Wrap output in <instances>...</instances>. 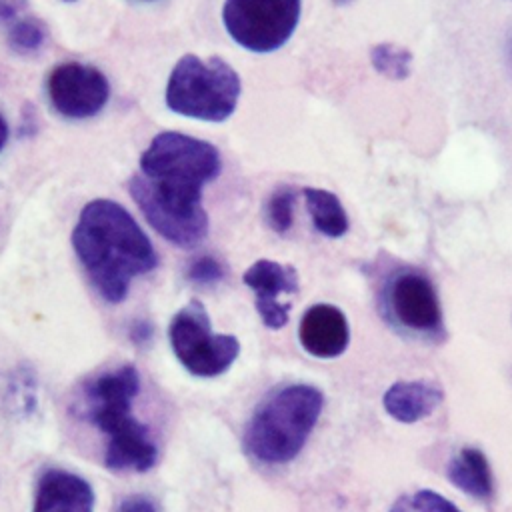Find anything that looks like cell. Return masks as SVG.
<instances>
[{
  "instance_id": "6da1fadb",
  "label": "cell",
  "mask_w": 512,
  "mask_h": 512,
  "mask_svg": "<svg viewBox=\"0 0 512 512\" xmlns=\"http://www.w3.org/2000/svg\"><path fill=\"white\" fill-rule=\"evenodd\" d=\"M222 170L214 144L182 134L160 132L140 156V174L128 192L146 222L180 248L198 246L208 234V214L200 204L202 188Z\"/></svg>"
},
{
  "instance_id": "7a4b0ae2",
  "label": "cell",
  "mask_w": 512,
  "mask_h": 512,
  "mask_svg": "<svg viewBox=\"0 0 512 512\" xmlns=\"http://www.w3.org/2000/svg\"><path fill=\"white\" fill-rule=\"evenodd\" d=\"M72 246L92 286L110 304L122 302L130 282L158 264L140 224L122 204L108 198H96L80 210Z\"/></svg>"
},
{
  "instance_id": "3957f363",
  "label": "cell",
  "mask_w": 512,
  "mask_h": 512,
  "mask_svg": "<svg viewBox=\"0 0 512 512\" xmlns=\"http://www.w3.org/2000/svg\"><path fill=\"white\" fill-rule=\"evenodd\" d=\"M140 392V374L132 364L102 372L84 386V416L108 436L104 464L120 472H146L158 450L148 428L132 416Z\"/></svg>"
},
{
  "instance_id": "277c9868",
  "label": "cell",
  "mask_w": 512,
  "mask_h": 512,
  "mask_svg": "<svg viewBox=\"0 0 512 512\" xmlns=\"http://www.w3.org/2000/svg\"><path fill=\"white\" fill-rule=\"evenodd\" d=\"M324 406V396L310 384H290L270 394L252 414L246 452L262 464H286L304 448Z\"/></svg>"
},
{
  "instance_id": "5b68a950",
  "label": "cell",
  "mask_w": 512,
  "mask_h": 512,
  "mask_svg": "<svg viewBox=\"0 0 512 512\" xmlns=\"http://www.w3.org/2000/svg\"><path fill=\"white\" fill-rule=\"evenodd\" d=\"M240 90L238 72L220 56L202 60L196 54H184L168 76L164 100L180 116L224 122L236 110Z\"/></svg>"
},
{
  "instance_id": "8992f818",
  "label": "cell",
  "mask_w": 512,
  "mask_h": 512,
  "mask_svg": "<svg viewBox=\"0 0 512 512\" xmlns=\"http://www.w3.org/2000/svg\"><path fill=\"white\" fill-rule=\"evenodd\" d=\"M170 346L178 362L194 376L212 378L226 372L240 354V342L232 334H214L202 302L190 300L170 322Z\"/></svg>"
},
{
  "instance_id": "52a82bcc",
  "label": "cell",
  "mask_w": 512,
  "mask_h": 512,
  "mask_svg": "<svg viewBox=\"0 0 512 512\" xmlns=\"http://www.w3.org/2000/svg\"><path fill=\"white\" fill-rule=\"evenodd\" d=\"M302 0H226L222 22L236 44L250 52L282 48L300 20Z\"/></svg>"
},
{
  "instance_id": "ba28073f",
  "label": "cell",
  "mask_w": 512,
  "mask_h": 512,
  "mask_svg": "<svg viewBox=\"0 0 512 512\" xmlns=\"http://www.w3.org/2000/svg\"><path fill=\"white\" fill-rule=\"evenodd\" d=\"M384 306L388 316L408 332L442 336V308L434 284L424 272L398 270L384 286Z\"/></svg>"
},
{
  "instance_id": "9c48e42d",
  "label": "cell",
  "mask_w": 512,
  "mask_h": 512,
  "mask_svg": "<svg viewBox=\"0 0 512 512\" xmlns=\"http://www.w3.org/2000/svg\"><path fill=\"white\" fill-rule=\"evenodd\" d=\"M52 108L64 118H90L98 114L108 98V78L94 66L82 62H62L52 68L46 82Z\"/></svg>"
},
{
  "instance_id": "30bf717a",
  "label": "cell",
  "mask_w": 512,
  "mask_h": 512,
  "mask_svg": "<svg viewBox=\"0 0 512 512\" xmlns=\"http://www.w3.org/2000/svg\"><path fill=\"white\" fill-rule=\"evenodd\" d=\"M242 282L256 296V310L260 320L278 330L288 322L290 302L282 300L284 294L298 292V274L292 266L274 260H256L244 274Z\"/></svg>"
},
{
  "instance_id": "8fae6325",
  "label": "cell",
  "mask_w": 512,
  "mask_h": 512,
  "mask_svg": "<svg viewBox=\"0 0 512 512\" xmlns=\"http://www.w3.org/2000/svg\"><path fill=\"white\" fill-rule=\"evenodd\" d=\"M302 348L316 358H336L350 342V328L344 312L332 304L310 306L298 328Z\"/></svg>"
},
{
  "instance_id": "7c38bea8",
  "label": "cell",
  "mask_w": 512,
  "mask_h": 512,
  "mask_svg": "<svg viewBox=\"0 0 512 512\" xmlns=\"http://www.w3.org/2000/svg\"><path fill=\"white\" fill-rule=\"evenodd\" d=\"M94 490L78 474L50 468L36 484L32 512H92Z\"/></svg>"
},
{
  "instance_id": "4fadbf2b",
  "label": "cell",
  "mask_w": 512,
  "mask_h": 512,
  "mask_svg": "<svg viewBox=\"0 0 512 512\" xmlns=\"http://www.w3.org/2000/svg\"><path fill=\"white\" fill-rule=\"evenodd\" d=\"M444 394L434 382L412 380L394 382L382 396L384 410L398 422L412 424L430 416L442 402Z\"/></svg>"
},
{
  "instance_id": "5bb4252c",
  "label": "cell",
  "mask_w": 512,
  "mask_h": 512,
  "mask_svg": "<svg viewBox=\"0 0 512 512\" xmlns=\"http://www.w3.org/2000/svg\"><path fill=\"white\" fill-rule=\"evenodd\" d=\"M450 482L476 500L494 496V478L486 456L478 448H462L448 464Z\"/></svg>"
},
{
  "instance_id": "9a60e30c",
  "label": "cell",
  "mask_w": 512,
  "mask_h": 512,
  "mask_svg": "<svg viewBox=\"0 0 512 512\" xmlns=\"http://www.w3.org/2000/svg\"><path fill=\"white\" fill-rule=\"evenodd\" d=\"M302 192L314 228L320 234L328 238H340L348 232V216L336 194L324 188H304Z\"/></svg>"
},
{
  "instance_id": "2e32d148",
  "label": "cell",
  "mask_w": 512,
  "mask_h": 512,
  "mask_svg": "<svg viewBox=\"0 0 512 512\" xmlns=\"http://www.w3.org/2000/svg\"><path fill=\"white\" fill-rule=\"evenodd\" d=\"M372 66L390 80H404L410 74L412 54L396 44H378L370 52Z\"/></svg>"
},
{
  "instance_id": "e0dca14e",
  "label": "cell",
  "mask_w": 512,
  "mask_h": 512,
  "mask_svg": "<svg viewBox=\"0 0 512 512\" xmlns=\"http://www.w3.org/2000/svg\"><path fill=\"white\" fill-rule=\"evenodd\" d=\"M294 204H296V192L290 186H280L278 190H274L264 204L266 224L274 232L286 234L294 222Z\"/></svg>"
},
{
  "instance_id": "ac0fdd59",
  "label": "cell",
  "mask_w": 512,
  "mask_h": 512,
  "mask_svg": "<svg viewBox=\"0 0 512 512\" xmlns=\"http://www.w3.org/2000/svg\"><path fill=\"white\" fill-rule=\"evenodd\" d=\"M390 512H460V508L438 492L418 490L414 494L400 496L390 506Z\"/></svg>"
},
{
  "instance_id": "d6986e66",
  "label": "cell",
  "mask_w": 512,
  "mask_h": 512,
  "mask_svg": "<svg viewBox=\"0 0 512 512\" xmlns=\"http://www.w3.org/2000/svg\"><path fill=\"white\" fill-rule=\"evenodd\" d=\"M46 40V28L36 18L16 20L8 32L10 46L20 54L36 52Z\"/></svg>"
},
{
  "instance_id": "ffe728a7",
  "label": "cell",
  "mask_w": 512,
  "mask_h": 512,
  "mask_svg": "<svg viewBox=\"0 0 512 512\" xmlns=\"http://www.w3.org/2000/svg\"><path fill=\"white\" fill-rule=\"evenodd\" d=\"M186 276L196 286H212V284H218L224 278V268L216 258L204 254V256L194 258L188 264Z\"/></svg>"
},
{
  "instance_id": "44dd1931",
  "label": "cell",
  "mask_w": 512,
  "mask_h": 512,
  "mask_svg": "<svg viewBox=\"0 0 512 512\" xmlns=\"http://www.w3.org/2000/svg\"><path fill=\"white\" fill-rule=\"evenodd\" d=\"M118 512H156V506L146 496H128L120 502Z\"/></svg>"
},
{
  "instance_id": "7402d4cb",
  "label": "cell",
  "mask_w": 512,
  "mask_h": 512,
  "mask_svg": "<svg viewBox=\"0 0 512 512\" xmlns=\"http://www.w3.org/2000/svg\"><path fill=\"white\" fill-rule=\"evenodd\" d=\"M150 334H152V330H150V326H148L146 322H136V324L132 326V332H130V336H132L136 342L148 340Z\"/></svg>"
},
{
  "instance_id": "603a6c76",
  "label": "cell",
  "mask_w": 512,
  "mask_h": 512,
  "mask_svg": "<svg viewBox=\"0 0 512 512\" xmlns=\"http://www.w3.org/2000/svg\"><path fill=\"white\" fill-rule=\"evenodd\" d=\"M16 12H18V6L12 0H0V20L14 18Z\"/></svg>"
},
{
  "instance_id": "cb8c5ba5",
  "label": "cell",
  "mask_w": 512,
  "mask_h": 512,
  "mask_svg": "<svg viewBox=\"0 0 512 512\" xmlns=\"http://www.w3.org/2000/svg\"><path fill=\"white\" fill-rule=\"evenodd\" d=\"M6 142H8V124H6V120L0 114V152L4 150Z\"/></svg>"
},
{
  "instance_id": "d4e9b609",
  "label": "cell",
  "mask_w": 512,
  "mask_h": 512,
  "mask_svg": "<svg viewBox=\"0 0 512 512\" xmlns=\"http://www.w3.org/2000/svg\"><path fill=\"white\" fill-rule=\"evenodd\" d=\"M334 4H338V6H342V4H348V2H352V0H332Z\"/></svg>"
},
{
  "instance_id": "484cf974",
  "label": "cell",
  "mask_w": 512,
  "mask_h": 512,
  "mask_svg": "<svg viewBox=\"0 0 512 512\" xmlns=\"http://www.w3.org/2000/svg\"><path fill=\"white\" fill-rule=\"evenodd\" d=\"M64 2H76V0H64Z\"/></svg>"
},
{
  "instance_id": "4316f807",
  "label": "cell",
  "mask_w": 512,
  "mask_h": 512,
  "mask_svg": "<svg viewBox=\"0 0 512 512\" xmlns=\"http://www.w3.org/2000/svg\"><path fill=\"white\" fill-rule=\"evenodd\" d=\"M510 56H512V44H510Z\"/></svg>"
}]
</instances>
